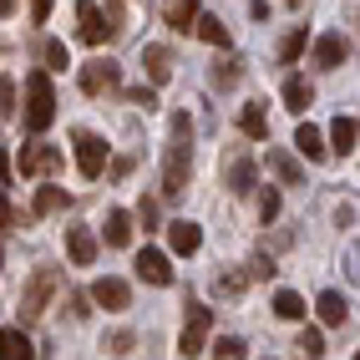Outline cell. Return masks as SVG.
I'll list each match as a JSON object with an SVG mask.
<instances>
[{
	"label": "cell",
	"instance_id": "obj_1",
	"mask_svg": "<svg viewBox=\"0 0 360 360\" xmlns=\"http://www.w3.org/2000/svg\"><path fill=\"white\" fill-rule=\"evenodd\" d=\"M193 122L188 112H173V142H167V158H162V198H183L188 193V178H193Z\"/></svg>",
	"mask_w": 360,
	"mask_h": 360
},
{
	"label": "cell",
	"instance_id": "obj_2",
	"mask_svg": "<svg viewBox=\"0 0 360 360\" xmlns=\"http://www.w3.org/2000/svg\"><path fill=\"white\" fill-rule=\"evenodd\" d=\"M56 122V91H51V77L46 71H31L26 77V132H46Z\"/></svg>",
	"mask_w": 360,
	"mask_h": 360
},
{
	"label": "cell",
	"instance_id": "obj_3",
	"mask_svg": "<svg viewBox=\"0 0 360 360\" xmlns=\"http://www.w3.org/2000/svg\"><path fill=\"white\" fill-rule=\"evenodd\" d=\"M56 290H61V274H56V269H36V274L26 279V290H20V309H15V315L26 320V325H36V320L46 315V304H51Z\"/></svg>",
	"mask_w": 360,
	"mask_h": 360
},
{
	"label": "cell",
	"instance_id": "obj_4",
	"mask_svg": "<svg viewBox=\"0 0 360 360\" xmlns=\"http://www.w3.org/2000/svg\"><path fill=\"white\" fill-rule=\"evenodd\" d=\"M208 325H213V309L208 304H188V320H183V335H178V355H203Z\"/></svg>",
	"mask_w": 360,
	"mask_h": 360
},
{
	"label": "cell",
	"instance_id": "obj_5",
	"mask_svg": "<svg viewBox=\"0 0 360 360\" xmlns=\"http://www.w3.org/2000/svg\"><path fill=\"white\" fill-rule=\"evenodd\" d=\"M71 148H77L82 178H102V167H107V142H102L97 132H77V137H71Z\"/></svg>",
	"mask_w": 360,
	"mask_h": 360
},
{
	"label": "cell",
	"instance_id": "obj_6",
	"mask_svg": "<svg viewBox=\"0 0 360 360\" xmlns=\"http://www.w3.org/2000/svg\"><path fill=\"white\" fill-rule=\"evenodd\" d=\"M77 15H82V41H86V46H102V41L117 36V31L107 26V15L97 11V0H77Z\"/></svg>",
	"mask_w": 360,
	"mask_h": 360
},
{
	"label": "cell",
	"instance_id": "obj_7",
	"mask_svg": "<svg viewBox=\"0 0 360 360\" xmlns=\"http://www.w3.org/2000/svg\"><path fill=\"white\" fill-rule=\"evenodd\" d=\"M173 66H178V61H173V51H167V46H158V41L142 46V71H148L153 86H167V82H173Z\"/></svg>",
	"mask_w": 360,
	"mask_h": 360
},
{
	"label": "cell",
	"instance_id": "obj_8",
	"mask_svg": "<svg viewBox=\"0 0 360 360\" xmlns=\"http://www.w3.org/2000/svg\"><path fill=\"white\" fill-rule=\"evenodd\" d=\"M15 162H20V173L31 178V173H51V167H61V153L56 148H41V142H20V158Z\"/></svg>",
	"mask_w": 360,
	"mask_h": 360
},
{
	"label": "cell",
	"instance_id": "obj_9",
	"mask_svg": "<svg viewBox=\"0 0 360 360\" xmlns=\"http://www.w3.org/2000/svg\"><path fill=\"white\" fill-rule=\"evenodd\" d=\"M117 77H122L117 61H91V66H82V91L86 97H102L107 86H117Z\"/></svg>",
	"mask_w": 360,
	"mask_h": 360
},
{
	"label": "cell",
	"instance_id": "obj_10",
	"mask_svg": "<svg viewBox=\"0 0 360 360\" xmlns=\"http://www.w3.org/2000/svg\"><path fill=\"white\" fill-rule=\"evenodd\" d=\"M132 269H137V279H148V284H173V264H167V254H158V249H142Z\"/></svg>",
	"mask_w": 360,
	"mask_h": 360
},
{
	"label": "cell",
	"instance_id": "obj_11",
	"mask_svg": "<svg viewBox=\"0 0 360 360\" xmlns=\"http://www.w3.org/2000/svg\"><path fill=\"white\" fill-rule=\"evenodd\" d=\"M254 178H259V167H254V158H233V162L224 167V183H229V193H233V198H244V193H254Z\"/></svg>",
	"mask_w": 360,
	"mask_h": 360
},
{
	"label": "cell",
	"instance_id": "obj_12",
	"mask_svg": "<svg viewBox=\"0 0 360 360\" xmlns=\"http://www.w3.org/2000/svg\"><path fill=\"white\" fill-rule=\"evenodd\" d=\"M167 244H173V254H198L203 249V229L198 224H188V219H178V224H167Z\"/></svg>",
	"mask_w": 360,
	"mask_h": 360
},
{
	"label": "cell",
	"instance_id": "obj_13",
	"mask_svg": "<svg viewBox=\"0 0 360 360\" xmlns=\"http://www.w3.org/2000/svg\"><path fill=\"white\" fill-rule=\"evenodd\" d=\"M91 300H97L102 309H127L132 290H127V279H97L91 284Z\"/></svg>",
	"mask_w": 360,
	"mask_h": 360
},
{
	"label": "cell",
	"instance_id": "obj_14",
	"mask_svg": "<svg viewBox=\"0 0 360 360\" xmlns=\"http://www.w3.org/2000/svg\"><path fill=\"white\" fill-rule=\"evenodd\" d=\"M355 137H360V132H355V117H345V112H340V117L330 122V153L350 158V153H355Z\"/></svg>",
	"mask_w": 360,
	"mask_h": 360
},
{
	"label": "cell",
	"instance_id": "obj_15",
	"mask_svg": "<svg viewBox=\"0 0 360 360\" xmlns=\"http://www.w3.org/2000/svg\"><path fill=\"white\" fill-rule=\"evenodd\" d=\"M315 66H325V71H335V66H345V36H320L315 41Z\"/></svg>",
	"mask_w": 360,
	"mask_h": 360
},
{
	"label": "cell",
	"instance_id": "obj_16",
	"mask_svg": "<svg viewBox=\"0 0 360 360\" xmlns=\"http://www.w3.org/2000/svg\"><path fill=\"white\" fill-rule=\"evenodd\" d=\"M295 148H300L309 162H325V158H330V148H325V132H320V127H309V122L295 132Z\"/></svg>",
	"mask_w": 360,
	"mask_h": 360
},
{
	"label": "cell",
	"instance_id": "obj_17",
	"mask_svg": "<svg viewBox=\"0 0 360 360\" xmlns=\"http://www.w3.org/2000/svg\"><path fill=\"white\" fill-rule=\"evenodd\" d=\"M107 244L112 249H127L132 244V213L127 208H112L107 213Z\"/></svg>",
	"mask_w": 360,
	"mask_h": 360
},
{
	"label": "cell",
	"instance_id": "obj_18",
	"mask_svg": "<svg viewBox=\"0 0 360 360\" xmlns=\"http://www.w3.org/2000/svg\"><path fill=\"white\" fill-rule=\"evenodd\" d=\"M66 254L77 259V264L97 259V238H91V229H66Z\"/></svg>",
	"mask_w": 360,
	"mask_h": 360
},
{
	"label": "cell",
	"instance_id": "obj_19",
	"mask_svg": "<svg viewBox=\"0 0 360 360\" xmlns=\"http://www.w3.org/2000/svg\"><path fill=\"white\" fill-rule=\"evenodd\" d=\"M238 127H244V137H254V142H269V117H264L259 102H249L244 112H238Z\"/></svg>",
	"mask_w": 360,
	"mask_h": 360
},
{
	"label": "cell",
	"instance_id": "obj_20",
	"mask_svg": "<svg viewBox=\"0 0 360 360\" xmlns=\"http://www.w3.org/2000/svg\"><path fill=\"white\" fill-rule=\"evenodd\" d=\"M315 309H320V320H325V325H345V315H350V304H345L340 290H325V295L315 300Z\"/></svg>",
	"mask_w": 360,
	"mask_h": 360
},
{
	"label": "cell",
	"instance_id": "obj_21",
	"mask_svg": "<svg viewBox=\"0 0 360 360\" xmlns=\"http://www.w3.org/2000/svg\"><path fill=\"white\" fill-rule=\"evenodd\" d=\"M269 167H274V178H279V183H290V188H295V183H304L300 162H295L290 153H284V148H269Z\"/></svg>",
	"mask_w": 360,
	"mask_h": 360
},
{
	"label": "cell",
	"instance_id": "obj_22",
	"mask_svg": "<svg viewBox=\"0 0 360 360\" xmlns=\"http://www.w3.org/2000/svg\"><path fill=\"white\" fill-rule=\"evenodd\" d=\"M198 20V0H167V26L173 31H193Z\"/></svg>",
	"mask_w": 360,
	"mask_h": 360
},
{
	"label": "cell",
	"instance_id": "obj_23",
	"mask_svg": "<svg viewBox=\"0 0 360 360\" xmlns=\"http://www.w3.org/2000/svg\"><path fill=\"white\" fill-rule=\"evenodd\" d=\"M0 360H31V340L20 330H0Z\"/></svg>",
	"mask_w": 360,
	"mask_h": 360
},
{
	"label": "cell",
	"instance_id": "obj_24",
	"mask_svg": "<svg viewBox=\"0 0 360 360\" xmlns=\"http://www.w3.org/2000/svg\"><path fill=\"white\" fill-rule=\"evenodd\" d=\"M193 31H198L208 46H229V26H224L219 15H198V20H193Z\"/></svg>",
	"mask_w": 360,
	"mask_h": 360
},
{
	"label": "cell",
	"instance_id": "obj_25",
	"mask_svg": "<svg viewBox=\"0 0 360 360\" xmlns=\"http://www.w3.org/2000/svg\"><path fill=\"white\" fill-rule=\"evenodd\" d=\"M284 107H290L295 117L309 107V82H304V77H290V82H284Z\"/></svg>",
	"mask_w": 360,
	"mask_h": 360
},
{
	"label": "cell",
	"instance_id": "obj_26",
	"mask_svg": "<svg viewBox=\"0 0 360 360\" xmlns=\"http://www.w3.org/2000/svg\"><path fill=\"white\" fill-rule=\"evenodd\" d=\"M274 315H279V320H304V300H300L295 290H279V295H274Z\"/></svg>",
	"mask_w": 360,
	"mask_h": 360
},
{
	"label": "cell",
	"instance_id": "obj_27",
	"mask_svg": "<svg viewBox=\"0 0 360 360\" xmlns=\"http://www.w3.org/2000/svg\"><path fill=\"white\" fill-rule=\"evenodd\" d=\"M56 208H66V188H41V193H36V213H56Z\"/></svg>",
	"mask_w": 360,
	"mask_h": 360
},
{
	"label": "cell",
	"instance_id": "obj_28",
	"mask_svg": "<svg viewBox=\"0 0 360 360\" xmlns=\"http://www.w3.org/2000/svg\"><path fill=\"white\" fill-rule=\"evenodd\" d=\"M238 77H244V71H238V61H213V86H219V91L233 86Z\"/></svg>",
	"mask_w": 360,
	"mask_h": 360
},
{
	"label": "cell",
	"instance_id": "obj_29",
	"mask_svg": "<svg viewBox=\"0 0 360 360\" xmlns=\"http://www.w3.org/2000/svg\"><path fill=\"white\" fill-rule=\"evenodd\" d=\"M304 41H309V31H290V36L279 41V61H295L304 51Z\"/></svg>",
	"mask_w": 360,
	"mask_h": 360
},
{
	"label": "cell",
	"instance_id": "obj_30",
	"mask_svg": "<svg viewBox=\"0 0 360 360\" xmlns=\"http://www.w3.org/2000/svg\"><path fill=\"white\" fill-rule=\"evenodd\" d=\"M46 66H51V71H66L71 66V56H66L61 41H46Z\"/></svg>",
	"mask_w": 360,
	"mask_h": 360
},
{
	"label": "cell",
	"instance_id": "obj_31",
	"mask_svg": "<svg viewBox=\"0 0 360 360\" xmlns=\"http://www.w3.org/2000/svg\"><path fill=\"white\" fill-rule=\"evenodd\" d=\"M213 355H224V360H238V355H249V350H244V340H238V335H224V340L213 345Z\"/></svg>",
	"mask_w": 360,
	"mask_h": 360
},
{
	"label": "cell",
	"instance_id": "obj_32",
	"mask_svg": "<svg viewBox=\"0 0 360 360\" xmlns=\"http://www.w3.org/2000/svg\"><path fill=\"white\" fill-rule=\"evenodd\" d=\"M259 219H264V224H274V219H279V193H274V188L259 198Z\"/></svg>",
	"mask_w": 360,
	"mask_h": 360
},
{
	"label": "cell",
	"instance_id": "obj_33",
	"mask_svg": "<svg viewBox=\"0 0 360 360\" xmlns=\"http://www.w3.org/2000/svg\"><path fill=\"white\" fill-rule=\"evenodd\" d=\"M11 112H15V82L0 77V117H11Z\"/></svg>",
	"mask_w": 360,
	"mask_h": 360
},
{
	"label": "cell",
	"instance_id": "obj_34",
	"mask_svg": "<svg viewBox=\"0 0 360 360\" xmlns=\"http://www.w3.org/2000/svg\"><path fill=\"white\" fill-rule=\"evenodd\" d=\"M300 350H304V355H325V335H320V330H304V335H300Z\"/></svg>",
	"mask_w": 360,
	"mask_h": 360
},
{
	"label": "cell",
	"instance_id": "obj_35",
	"mask_svg": "<svg viewBox=\"0 0 360 360\" xmlns=\"http://www.w3.org/2000/svg\"><path fill=\"white\" fill-rule=\"evenodd\" d=\"M127 97H132L137 107H158V86H132Z\"/></svg>",
	"mask_w": 360,
	"mask_h": 360
},
{
	"label": "cell",
	"instance_id": "obj_36",
	"mask_svg": "<svg viewBox=\"0 0 360 360\" xmlns=\"http://www.w3.org/2000/svg\"><path fill=\"white\" fill-rule=\"evenodd\" d=\"M137 219H142V229H158V203L142 198V203H137Z\"/></svg>",
	"mask_w": 360,
	"mask_h": 360
},
{
	"label": "cell",
	"instance_id": "obj_37",
	"mask_svg": "<svg viewBox=\"0 0 360 360\" xmlns=\"http://www.w3.org/2000/svg\"><path fill=\"white\" fill-rule=\"evenodd\" d=\"M107 345H112V355H127V350H132V330H117Z\"/></svg>",
	"mask_w": 360,
	"mask_h": 360
},
{
	"label": "cell",
	"instance_id": "obj_38",
	"mask_svg": "<svg viewBox=\"0 0 360 360\" xmlns=\"http://www.w3.org/2000/svg\"><path fill=\"white\" fill-rule=\"evenodd\" d=\"M46 15H51V0H31V20L36 26H46Z\"/></svg>",
	"mask_w": 360,
	"mask_h": 360
},
{
	"label": "cell",
	"instance_id": "obj_39",
	"mask_svg": "<svg viewBox=\"0 0 360 360\" xmlns=\"http://www.w3.org/2000/svg\"><path fill=\"white\" fill-rule=\"evenodd\" d=\"M219 290H224V295H238V290H244V274H224Z\"/></svg>",
	"mask_w": 360,
	"mask_h": 360
},
{
	"label": "cell",
	"instance_id": "obj_40",
	"mask_svg": "<svg viewBox=\"0 0 360 360\" xmlns=\"http://www.w3.org/2000/svg\"><path fill=\"white\" fill-rule=\"evenodd\" d=\"M0 224H11V203H6V193H0Z\"/></svg>",
	"mask_w": 360,
	"mask_h": 360
},
{
	"label": "cell",
	"instance_id": "obj_41",
	"mask_svg": "<svg viewBox=\"0 0 360 360\" xmlns=\"http://www.w3.org/2000/svg\"><path fill=\"white\" fill-rule=\"evenodd\" d=\"M15 11V0H0V15H11Z\"/></svg>",
	"mask_w": 360,
	"mask_h": 360
},
{
	"label": "cell",
	"instance_id": "obj_42",
	"mask_svg": "<svg viewBox=\"0 0 360 360\" xmlns=\"http://www.w3.org/2000/svg\"><path fill=\"white\" fill-rule=\"evenodd\" d=\"M290 6H300V0H290Z\"/></svg>",
	"mask_w": 360,
	"mask_h": 360
}]
</instances>
